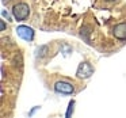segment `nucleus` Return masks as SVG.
<instances>
[{
    "mask_svg": "<svg viewBox=\"0 0 126 118\" xmlns=\"http://www.w3.org/2000/svg\"><path fill=\"white\" fill-rule=\"evenodd\" d=\"M54 91L57 94H64V95H72L75 92V87L68 82H56L54 85H53Z\"/></svg>",
    "mask_w": 126,
    "mask_h": 118,
    "instance_id": "2",
    "label": "nucleus"
},
{
    "mask_svg": "<svg viewBox=\"0 0 126 118\" xmlns=\"http://www.w3.org/2000/svg\"><path fill=\"white\" fill-rule=\"evenodd\" d=\"M106 1H117V0H106Z\"/></svg>",
    "mask_w": 126,
    "mask_h": 118,
    "instance_id": "8",
    "label": "nucleus"
},
{
    "mask_svg": "<svg viewBox=\"0 0 126 118\" xmlns=\"http://www.w3.org/2000/svg\"><path fill=\"white\" fill-rule=\"evenodd\" d=\"M92 73H94V68L90 63H87V61H83L79 65L77 72H76L77 77H80V79H88Z\"/></svg>",
    "mask_w": 126,
    "mask_h": 118,
    "instance_id": "3",
    "label": "nucleus"
},
{
    "mask_svg": "<svg viewBox=\"0 0 126 118\" xmlns=\"http://www.w3.org/2000/svg\"><path fill=\"white\" fill-rule=\"evenodd\" d=\"M6 30V23H4V20H1V31Z\"/></svg>",
    "mask_w": 126,
    "mask_h": 118,
    "instance_id": "7",
    "label": "nucleus"
},
{
    "mask_svg": "<svg viewBox=\"0 0 126 118\" xmlns=\"http://www.w3.org/2000/svg\"><path fill=\"white\" fill-rule=\"evenodd\" d=\"M12 15L16 20L22 22V20L27 19L29 15H30V7L26 3H18L12 7Z\"/></svg>",
    "mask_w": 126,
    "mask_h": 118,
    "instance_id": "1",
    "label": "nucleus"
},
{
    "mask_svg": "<svg viewBox=\"0 0 126 118\" xmlns=\"http://www.w3.org/2000/svg\"><path fill=\"white\" fill-rule=\"evenodd\" d=\"M112 34L119 41H126V23H118L114 29H112Z\"/></svg>",
    "mask_w": 126,
    "mask_h": 118,
    "instance_id": "5",
    "label": "nucleus"
},
{
    "mask_svg": "<svg viewBox=\"0 0 126 118\" xmlns=\"http://www.w3.org/2000/svg\"><path fill=\"white\" fill-rule=\"evenodd\" d=\"M16 33L25 41H33L34 38V30L31 27H29V26H18Z\"/></svg>",
    "mask_w": 126,
    "mask_h": 118,
    "instance_id": "4",
    "label": "nucleus"
},
{
    "mask_svg": "<svg viewBox=\"0 0 126 118\" xmlns=\"http://www.w3.org/2000/svg\"><path fill=\"white\" fill-rule=\"evenodd\" d=\"M73 104H75V102L72 101L71 103H69V109H68V111H66V117H69L71 115V113L73 111Z\"/></svg>",
    "mask_w": 126,
    "mask_h": 118,
    "instance_id": "6",
    "label": "nucleus"
}]
</instances>
